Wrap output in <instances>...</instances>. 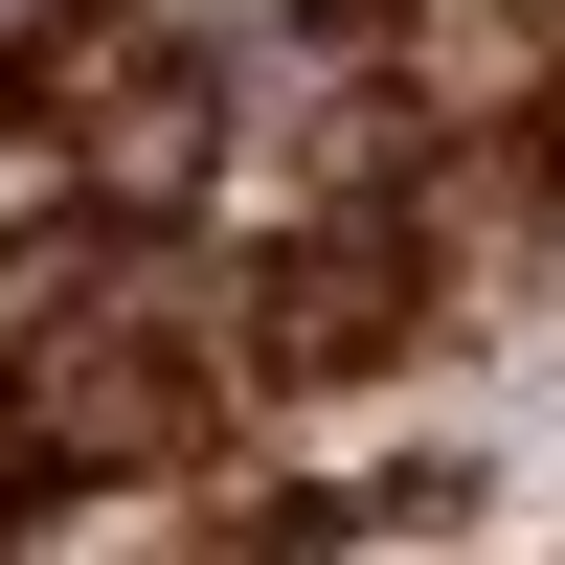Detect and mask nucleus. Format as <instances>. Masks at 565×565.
I'll list each match as a JSON object with an SVG mask.
<instances>
[{
    "label": "nucleus",
    "mask_w": 565,
    "mask_h": 565,
    "mask_svg": "<svg viewBox=\"0 0 565 565\" xmlns=\"http://www.w3.org/2000/svg\"><path fill=\"white\" fill-rule=\"evenodd\" d=\"M249 340H271V385L385 362V340H407V249H385V226H295V249L249 271Z\"/></svg>",
    "instance_id": "nucleus-1"
}]
</instances>
